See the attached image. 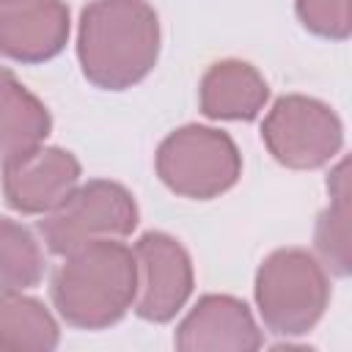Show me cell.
Wrapping results in <instances>:
<instances>
[{
  "label": "cell",
  "instance_id": "obj_3",
  "mask_svg": "<svg viewBox=\"0 0 352 352\" xmlns=\"http://www.w3.org/2000/svg\"><path fill=\"white\" fill-rule=\"evenodd\" d=\"M330 302V272L302 248L270 253L256 272V305L264 327L275 336H302Z\"/></svg>",
  "mask_w": 352,
  "mask_h": 352
},
{
  "label": "cell",
  "instance_id": "obj_14",
  "mask_svg": "<svg viewBox=\"0 0 352 352\" xmlns=\"http://www.w3.org/2000/svg\"><path fill=\"white\" fill-rule=\"evenodd\" d=\"M346 173H349V162L341 160L327 179L330 206L319 214L314 234L319 261L324 264L327 272H336L341 278L349 272V176Z\"/></svg>",
  "mask_w": 352,
  "mask_h": 352
},
{
  "label": "cell",
  "instance_id": "obj_10",
  "mask_svg": "<svg viewBox=\"0 0 352 352\" xmlns=\"http://www.w3.org/2000/svg\"><path fill=\"white\" fill-rule=\"evenodd\" d=\"M184 352H250L261 346V330L250 308L231 294H204L173 336Z\"/></svg>",
  "mask_w": 352,
  "mask_h": 352
},
{
  "label": "cell",
  "instance_id": "obj_6",
  "mask_svg": "<svg viewBox=\"0 0 352 352\" xmlns=\"http://www.w3.org/2000/svg\"><path fill=\"white\" fill-rule=\"evenodd\" d=\"M261 140L280 165L311 170L327 165L341 151L344 126L324 102L289 94L270 107Z\"/></svg>",
  "mask_w": 352,
  "mask_h": 352
},
{
  "label": "cell",
  "instance_id": "obj_2",
  "mask_svg": "<svg viewBox=\"0 0 352 352\" xmlns=\"http://www.w3.org/2000/svg\"><path fill=\"white\" fill-rule=\"evenodd\" d=\"M138 264L118 239H96L63 256L52 275V302L60 319L80 330L116 324L135 302Z\"/></svg>",
  "mask_w": 352,
  "mask_h": 352
},
{
  "label": "cell",
  "instance_id": "obj_16",
  "mask_svg": "<svg viewBox=\"0 0 352 352\" xmlns=\"http://www.w3.org/2000/svg\"><path fill=\"white\" fill-rule=\"evenodd\" d=\"M297 16L305 25V30L344 41L352 30V0H294Z\"/></svg>",
  "mask_w": 352,
  "mask_h": 352
},
{
  "label": "cell",
  "instance_id": "obj_11",
  "mask_svg": "<svg viewBox=\"0 0 352 352\" xmlns=\"http://www.w3.org/2000/svg\"><path fill=\"white\" fill-rule=\"evenodd\" d=\"M267 99V80L256 66L236 58L212 63L198 88L201 113L214 121H250L264 110Z\"/></svg>",
  "mask_w": 352,
  "mask_h": 352
},
{
  "label": "cell",
  "instance_id": "obj_5",
  "mask_svg": "<svg viewBox=\"0 0 352 352\" xmlns=\"http://www.w3.org/2000/svg\"><path fill=\"white\" fill-rule=\"evenodd\" d=\"M138 226V204L132 192L107 179L77 184L52 212L41 214L38 234L44 245L66 256L96 239H124Z\"/></svg>",
  "mask_w": 352,
  "mask_h": 352
},
{
  "label": "cell",
  "instance_id": "obj_8",
  "mask_svg": "<svg viewBox=\"0 0 352 352\" xmlns=\"http://www.w3.org/2000/svg\"><path fill=\"white\" fill-rule=\"evenodd\" d=\"M80 184V162L58 146H36L3 165V195L22 214L52 212Z\"/></svg>",
  "mask_w": 352,
  "mask_h": 352
},
{
  "label": "cell",
  "instance_id": "obj_1",
  "mask_svg": "<svg viewBox=\"0 0 352 352\" xmlns=\"http://www.w3.org/2000/svg\"><path fill=\"white\" fill-rule=\"evenodd\" d=\"M160 55V19L146 0H91L80 14L77 58L104 91L140 82Z\"/></svg>",
  "mask_w": 352,
  "mask_h": 352
},
{
  "label": "cell",
  "instance_id": "obj_15",
  "mask_svg": "<svg viewBox=\"0 0 352 352\" xmlns=\"http://www.w3.org/2000/svg\"><path fill=\"white\" fill-rule=\"evenodd\" d=\"M44 253L36 236L16 220L0 217V292H22L41 280Z\"/></svg>",
  "mask_w": 352,
  "mask_h": 352
},
{
  "label": "cell",
  "instance_id": "obj_12",
  "mask_svg": "<svg viewBox=\"0 0 352 352\" xmlns=\"http://www.w3.org/2000/svg\"><path fill=\"white\" fill-rule=\"evenodd\" d=\"M52 118L44 102L30 94L14 72L0 66V165L41 146Z\"/></svg>",
  "mask_w": 352,
  "mask_h": 352
},
{
  "label": "cell",
  "instance_id": "obj_7",
  "mask_svg": "<svg viewBox=\"0 0 352 352\" xmlns=\"http://www.w3.org/2000/svg\"><path fill=\"white\" fill-rule=\"evenodd\" d=\"M135 314L146 322H170L192 294V261L179 239L165 231L143 234L135 248Z\"/></svg>",
  "mask_w": 352,
  "mask_h": 352
},
{
  "label": "cell",
  "instance_id": "obj_9",
  "mask_svg": "<svg viewBox=\"0 0 352 352\" xmlns=\"http://www.w3.org/2000/svg\"><path fill=\"white\" fill-rule=\"evenodd\" d=\"M63 0H0V55L19 63L55 58L69 41Z\"/></svg>",
  "mask_w": 352,
  "mask_h": 352
},
{
  "label": "cell",
  "instance_id": "obj_4",
  "mask_svg": "<svg viewBox=\"0 0 352 352\" xmlns=\"http://www.w3.org/2000/svg\"><path fill=\"white\" fill-rule=\"evenodd\" d=\"M154 168L170 192L209 201L236 184L242 173V154L226 132L187 124L160 143Z\"/></svg>",
  "mask_w": 352,
  "mask_h": 352
},
{
  "label": "cell",
  "instance_id": "obj_13",
  "mask_svg": "<svg viewBox=\"0 0 352 352\" xmlns=\"http://www.w3.org/2000/svg\"><path fill=\"white\" fill-rule=\"evenodd\" d=\"M60 341L55 316L22 292H0V349L50 352Z\"/></svg>",
  "mask_w": 352,
  "mask_h": 352
}]
</instances>
